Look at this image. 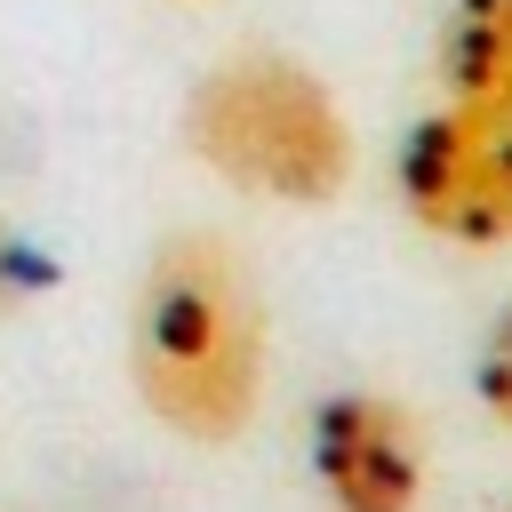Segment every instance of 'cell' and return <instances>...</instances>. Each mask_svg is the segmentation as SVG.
Here are the masks:
<instances>
[{"label": "cell", "mask_w": 512, "mask_h": 512, "mask_svg": "<svg viewBox=\"0 0 512 512\" xmlns=\"http://www.w3.org/2000/svg\"><path fill=\"white\" fill-rule=\"evenodd\" d=\"M400 208L448 248H512V112L504 104H432L400 136Z\"/></svg>", "instance_id": "cell-3"}, {"label": "cell", "mask_w": 512, "mask_h": 512, "mask_svg": "<svg viewBox=\"0 0 512 512\" xmlns=\"http://www.w3.org/2000/svg\"><path fill=\"white\" fill-rule=\"evenodd\" d=\"M472 392H480V408L512 432V304L488 320V336H480V352H472Z\"/></svg>", "instance_id": "cell-6"}, {"label": "cell", "mask_w": 512, "mask_h": 512, "mask_svg": "<svg viewBox=\"0 0 512 512\" xmlns=\"http://www.w3.org/2000/svg\"><path fill=\"white\" fill-rule=\"evenodd\" d=\"M184 144L232 192L280 208H328L352 184V120L336 88L272 48H240L192 80Z\"/></svg>", "instance_id": "cell-2"}, {"label": "cell", "mask_w": 512, "mask_h": 512, "mask_svg": "<svg viewBox=\"0 0 512 512\" xmlns=\"http://www.w3.org/2000/svg\"><path fill=\"white\" fill-rule=\"evenodd\" d=\"M136 400L192 448H224L264 408V296L224 232H168L128 312Z\"/></svg>", "instance_id": "cell-1"}, {"label": "cell", "mask_w": 512, "mask_h": 512, "mask_svg": "<svg viewBox=\"0 0 512 512\" xmlns=\"http://www.w3.org/2000/svg\"><path fill=\"white\" fill-rule=\"evenodd\" d=\"M312 480L336 512H416L424 504V432L392 392H328L312 408Z\"/></svg>", "instance_id": "cell-4"}, {"label": "cell", "mask_w": 512, "mask_h": 512, "mask_svg": "<svg viewBox=\"0 0 512 512\" xmlns=\"http://www.w3.org/2000/svg\"><path fill=\"white\" fill-rule=\"evenodd\" d=\"M440 80L464 104H504L512 112V0H448Z\"/></svg>", "instance_id": "cell-5"}, {"label": "cell", "mask_w": 512, "mask_h": 512, "mask_svg": "<svg viewBox=\"0 0 512 512\" xmlns=\"http://www.w3.org/2000/svg\"><path fill=\"white\" fill-rule=\"evenodd\" d=\"M504 512H512V504H504Z\"/></svg>", "instance_id": "cell-8"}, {"label": "cell", "mask_w": 512, "mask_h": 512, "mask_svg": "<svg viewBox=\"0 0 512 512\" xmlns=\"http://www.w3.org/2000/svg\"><path fill=\"white\" fill-rule=\"evenodd\" d=\"M24 288H48V264H40V248H24L0 224V296H24Z\"/></svg>", "instance_id": "cell-7"}]
</instances>
